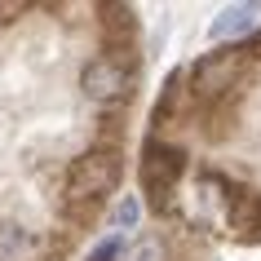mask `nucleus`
<instances>
[{
  "label": "nucleus",
  "mask_w": 261,
  "mask_h": 261,
  "mask_svg": "<svg viewBox=\"0 0 261 261\" xmlns=\"http://www.w3.org/2000/svg\"><path fill=\"white\" fill-rule=\"evenodd\" d=\"M120 151H107V146H97V151H84L67 173V199L71 204H97L102 195H111L120 186Z\"/></svg>",
  "instance_id": "1"
},
{
  "label": "nucleus",
  "mask_w": 261,
  "mask_h": 261,
  "mask_svg": "<svg viewBox=\"0 0 261 261\" xmlns=\"http://www.w3.org/2000/svg\"><path fill=\"white\" fill-rule=\"evenodd\" d=\"M181 173H186V151L181 146H168V142H151L142 151V191L151 199L155 213H168V195L177 191Z\"/></svg>",
  "instance_id": "2"
},
{
  "label": "nucleus",
  "mask_w": 261,
  "mask_h": 261,
  "mask_svg": "<svg viewBox=\"0 0 261 261\" xmlns=\"http://www.w3.org/2000/svg\"><path fill=\"white\" fill-rule=\"evenodd\" d=\"M80 89H84V97H89V102L115 107V102H124V97H128V89H133V71L124 67L115 54H102V58H93V62L84 67Z\"/></svg>",
  "instance_id": "3"
},
{
  "label": "nucleus",
  "mask_w": 261,
  "mask_h": 261,
  "mask_svg": "<svg viewBox=\"0 0 261 261\" xmlns=\"http://www.w3.org/2000/svg\"><path fill=\"white\" fill-rule=\"evenodd\" d=\"M195 93H204V97H217V93H226L230 89V80H234V58L230 54H213V58H204L199 67H195Z\"/></svg>",
  "instance_id": "4"
},
{
  "label": "nucleus",
  "mask_w": 261,
  "mask_h": 261,
  "mask_svg": "<svg viewBox=\"0 0 261 261\" xmlns=\"http://www.w3.org/2000/svg\"><path fill=\"white\" fill-rule=\"evenodd\" d=\"M252 27H257V5H226L217 18H213V27H208V36L213 40H239V36H252Z\"/></svg>",
  "instance_id": "5"
},
{
  "label": "nucleus",
  "mask_w": 261,
  "mask_h": 261,
  "mask_svg": "<svg viewBox=\"0 0 261 261\" xmlns=\"http://www.w3.org/2000/svg\"><path fill=\"white\" fill-rule=\"evenodd\" d=\"M31 257H36L31 230H22V226L0 217V261H31Z\"/></svg>",
  "instance_id": "6"
},
{
  "label": "nucleus",
  "mask_w": 261,
  "mask_h": 261,
  "mask_svg": "<svg viewBox=\"0 0 261 261\" xmlns=\"http://www.w3.org/2000/svg\"><path fill=\"white\" fill-rule=\"evenodd\" d=\"M120 261H164V248H160V239H138Z\"/></svg>",
  "instance_id": "7"
},
{
  "label": "nucleus",
  "mask_w": 261,
  "mask_h": 261,
  "mask_svg": "<svg viewBox=\"0 0 261 261\" xmlns=\"http://www.w3.org/2000/svg\"><path fill=\"white\" fill-rule=\"evenodd\" d=\"M138 217H142V204L128 195V199H120V208H115V226L120 230H128V226H138Z\"/></svg>",
  "instance_id": "8"
},
{
  "label": "nucleus",
  "mask_w": 261,
  "mask_h": 261,
  "mask_svg": "<svg viewBox=\"0 0 261 261\" xmlns=\"http://www.w3.org/2000/svg\"><path fill=\"white\" fill-rule=\"evenodd\" d=\"M27 5H0V22H14V14H22Z\"/></svg>",
  "instance_id": "9"
},
{
  "label": "nucleus",
  "mask_w": 261,
  "mask_h": 261,
  "mask_svg": "<svg viewBox=\"0 0 261 261\" xmlns=\"http://www.w3.org/2000/svg\"><path fill=\"white\" fill-rule=\"evenodd\" d=\"M252 54L261 58V31H257V36H252Z\"/></svg>",
  "instance_id": "10"
},
{
  "label": "nucleus",
  "mask_w": 261,
  "mask_h": 261,
  "mask_svg": "<svg viewBox=\"0 0 261 261\" xmlns=\"http://www.w3.org/2000/svg\"><path fill=\"white\" fill-rule=\"evenodd\" d=\"M257 226H261V204H257Z\"/></svg>",
  "instance_id": "11"
}]
</instances>
